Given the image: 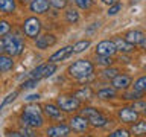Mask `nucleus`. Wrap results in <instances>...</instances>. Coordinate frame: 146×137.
<instances>
[{"mask_svg": "<svg viewBox=\"0 0 146 137\" xmlns=\"http://www.w3.org/2000/svg\"><path fill=\"white\" fill-rule=\"evenodd\" d=\"M12 67H14L12 57H9V55H2V53H0V73L9 72Z\"/></svg>", "mask_w": 146, "mask_h": 137, "instance_id": "obj_17", "label": "nucleus"}, {"mask_svg": "<svg viewBox=\"0 0 146 137\" xmlns=\"http://www.w3.org/2000/svg\"><path fill=\"white\" fill-rule=\"evenodd\" d=\"M125 40H126L129 44L137 46V44H140L141 41L145 40V34H143L141 31H129V32H126Z\"/></svg>", "mask_w": 146, "mask_h": 137, "instance_id": "obj_14", "label": "nucleus"}, {"mask_svg": "<svg viewBox=\"0 0 146 137\" xmlns=\"http://www.w3.org/2000/svg\"><path fill=\"white\" fill-rule=\"evenodd\" d=\"M20 120H21V125H25V126L40 128L44 123V117L41 114V108L38 105H27L23 110Z\"/></svg>", "mask_w": 146, "mask_h": 137, "instance_id": "obj_1", "label": "nucleus"}, {"mask_svg": "<svg viewBox=\"0 0 146 137\" xmlns=\"http://www.w3.org/2000/svg\"><path fill=\"white\" fill-rule=\"evenodd\" d=\"M114 44H116V49L117 50H120L122 53H129L134 50V46L129 44L125 38H120V37H117V38H114Z\"/></svg>", "mask_w": 146, "mask_h": 137, "instance_id": "obj_16", "label": "nucleus"}, {"mask_svg": "<svg viewBox=\"0 0 146 137\" xmlns=\"http://www.w3.org/2000/svg\"><path fill=\"white\" fill-rule=\"evenodd\" d=\"M88 120L84 117V116H73L70 119V130L73 131H76V132H82V131H85L87 128H88Z\"/></svg>", "mask_w": 146, "mask_h": 137, "instance_id": "obj_10", "label": "nucleus"}, {"mask_svg": "<svg viewBox=\"0 0 146 137\" xmlns=\"http://www.w3.org/2000/svg\"><path fill=\"white\" fill-rule=\"evenodd\" d=\"M73 53V46H66V47H62V49H59L58 52H55L52 57L49 58V61L50 63H56V61H62V59H66L68 58L70 55Z\"/></svg>", "mask_w": 146, "mask_h": 137, "instance_id": "obj_13", "label": "nucleus"}, {"mask_svg": "<svg viewBox=\"0 0 146 137\" xmlns=\"http://www.w3.org/2000/svg\"><path fill=\"white\" fill-rule=\"evenodd\" d=\"M132 108L135 111H140L143 116H146V100H137V102L132 105Z\"/></svg>", "mask_w": 146, "mask_h": 137, "instance_id": "obj_32", "label": "nucleus"}, {"mask_svg": "<svg viewBox=\"0 0 146 137\" xmlns=\"http://www.w3.org/2000/svg\"><path fill=\"white\" fill-rule=\"evenodd\" d=\"M20 134H21V137H35L34 128H31V126H25V125H23V128L20 130Z\"/></svg>", "mask_w": 146, "mask_h": 137, "instance_id": "obj_34", "label": "nucleus"}, {"mask_svg": "<svg viewBox=\"0 0 146 137\" xmlns=\"http://www.w3.org/2000/svg\"><path fill=\"white\" fill-rule=\"evenodd\" d=\"M98 98L99 99H114L116 98V90L110 88V87H107V88H100L98 91Z\"/></svg>", "mask_w": 146, "mask_h": 137, "instance_id": "obj_22", "label": "nucleus"}, {"mask_svg": "<svg viewBox=\"0 0 146 137\" xmlns=\"http://www.w3.org/2000/svg\"><path fill=\"white\" fill-rule=\"evenodd\" d=\"M131 132L134 136H146V122H139L132 123L131 126Z\"/></svg>", "mask_w": 146, "mask_h": 137, "instance_id": "obj_20", "label": "nucleus"}, {"mask_svg": "<svg viewBox=\"0 0 146 137\" xmlns=\"http://www.w3.org/2000/svg\"><path fill=\"white\" fill-rule=\"evenodd\" d=\"M5 44V52H6L9 57H15V55H20L23 52V47H25V43H23V38L18 35H12V34H6L3 40Z\"/></svg>", "mask_w": 146, "mask_h": 137, "instance_id": "obj_3", "label": "nucleus"}, {"mask_svg": "<svg viewBox=\"0 0 146 137\" xmlns=\"http://www.w3.org/2000/svg\"><path fill=\"white\" fill-rule=\"evenodd\" d=\"M56 105L61 111H66V113H72V111H76L81 105V100L76 99L75 96H59L56 99Z\"/></svg>", "mask_w": 146, "mask_h": 137, "instance_id": "obj_5", "label": "nucleus"}, {"mask_svg": "<svg viewBox=\"0 0 146 137\" xmlns=\"http://www.w3.org/2000/svg\"><path fill=\"white\" fill-rule=\"evenodd\" d=\"M9 32H11V25L6 20H0V37L6 35Z\"/></svg>", "mask_w": 146, "mask_h": 137, "instance_id": "obj_33", "label": "nucleus"}, {"mask_svg": "<svg viewBox=\"0 0 146 137\" xmlns=\"http://www.w3.org/2000/svg\"><path fill=\"white\" fill-rule=\"evenodd\" d=\"M104 3H107V5H110V6H111V5H116V3H119V0H102Z\"/></svg>", "mask_w": 146, "mask_h": 137, "instance_id": "obj_41", "label": "nucleus"}, {"mask_svg": "<svg viewBox=\"0 0 146 137\" xmlns=\"http://www.w3.org/2000/svg\"><path fill=\"white\" fill-rule=\"evenodd\" d=\"M17 96H18V91H17V90H15V91H12V93H9V94L6 96V98L3 99V102L0 104V111H2V110H3L5 107H8L9 104H12L14 100H15Z\"/></svg>", "mask_w": 146, "mask_h": 137, "instance_id": "obj_28", "label": "nucleus"}, {"mask_svg": "<svg viewBox=\"0 0 146 137\" xmlns=\"http://www.w3.org/2000/svg\"><path fill=\"white\" fill-rule=\"evenodd\" d=\"M5 52V44H3V40L0 38V53H3Z\"/></svg>", "mask_w": 146, "mask_h": 137, "instance_id": "obj_43", "label": "nucleus"}, {"mask_svg": "<svg viewBox=\"0 0 146 137\" xmlns=\"http://www.w3.org/2000/svg\"><path fill=\"white\" fill-rule=\"evenodd\" d=\"M55 72H56V66H55V63L44 64V66H43V70H41L40 79H41V78H49V76H52Z\"/></svg>", "mask_w": 146, "mask_h": 137, "instance_id": "obj_23", "label": "nucleus"}, {"mask_svg": "<svg viewBox=\"0 0 146 137\" xmlns=\"http://www.w3.org/2000/svg\"><path fill=\"white\" fill-rule=\"evenodd\" d=\"M145 68H146V67H145Z\"/></svg>", "mask_w": 146, "mask_h": 137, "instance_id": "obj_46", "label": "nucleus"}, {"mask_svg": "<svg viewBox=\"0 0 146 137\" xmlns=\"http://www.w3.org/2000/svg\"><path fill=\"white\" fill-rule=\"evenodd\" d=\"M90 40H82V41H78V43L73 46V52L75 53H81V52H84V50H87L90 47Z\"/></svg>", "mask_w": 146, "mask_h": 137, "instance_id": "obj_26", "label": "nucleus"}, {"mask_svg": "<svg viewBox=\"0 0 146 137\" xmlns=\"http://www.w3.org/2000/svg\"><path fill=\"white\" fill-rule=\"evenodd\" d=\"M20 2H21V3H29L31 0H20Z\"/></svg>", "mask_w": 146, "mask_h": 137, "instance_id": "obj_45", "label": "nucleus"}, {"mask_svg": "<svg viewBox=\"0 0 146 137\" xmlns=\"http://www.w3.org/2000/svg\"><path fill=\"white\" fill-rule=\"evenodd\" d=\"M122 11V5L120 3H116V5H111V6L108 8V15H116Z\"/></svg>", "mask_w": 146, "mask_h": 137, "instance_id": "obj_38", "label": "nucleus"}, {"mask_svg": "<svg viewBox=\"0 0 146 137\" xmlns=\"http://www.w3.org/2000/svg\"><path fill=\"white\" fill-rule=\"evenodd\" d=\"M108 137H131V134L128 130H125V128H119V130L113 131Z\"/></svg>", "mask_w": 146, "mask_h": 137, "instance_id": "obj_31", "label": "nucleus"}, {"mask_svg": "<svg viewBox=\"0 0 146 137\" xmlns=\"http://www.w3.org/2000/svg\"><path fill=\"white\" fill-rule=\"evenodd\" d=\"M66 20L68 23H72V25H75V23L79 21V12H78L76 9H67L66 11Z\"/></svg>", "mask_w": 146, "mask_h": 137, "instance_id": "obj_25", "label": "nucleus"}, {"mask_svg": "<svg viewBox=\"0 0 146 137\" xmlns=\"http://www.w3.org/2000/svg\"><path fill=\"white\" fill-rule=\"evenodd\" d=\"M49 3H50V6H53L56 9H62V8H66L67 0H49Z\"/></svg>", "mask_w": 146, "mask_h": 137, "instance_id": "obj_36", "label": "nucleus"}, {"mask_svg": "<svg viewBox=\"0 0 146 137\" xmlns=\"http://www.w3.org/2000/svg\"><path fill=\"white\" fill-rule=\"evenodd\" d=\"M96 29H99V23H93V26H90L88 29H87V34H93Z\"/></svg>", "mask_w": 146, "mask_h": 137, "instance_id": "obj_39", "label": "nucleus"}, {"mask_svg": "<svg viewBox=\"0 0 146 137\" xmlns=\"http://www.w3.org/2000/svg\"><path fill=\"white\" fill-rule=\"evenodd\" d=\"M8 137H21L20 131H12V132H8Z\"/></svg>", "mask_w": 146, "mask_h": 137, "instance_id": "obj_40", "label": "nucleus"}, {"mask_svg": "<svg viewBox=\"0 0 146 137\" xmlns=\"http://www.w3.org/2000/svg\"><path fill=\"white\" fill-rule=\"evenodd\" d=\"M15 9V0H0V11L11 14Z\"/></svg>", "mask_w": 146, "mask_h": 137, "instance_id": "obj_21", "label": "nucleus"}, {"mask_svg": "<svg viewBox=\"0 0 146 137\" xmlns=\"http://www.w3.org/2000/svg\"><path fill=\"white\" fill-rule=\"evenodd\" d=\"M113 63H114V61H113L111 57H102V55H96V64H98V66L110 67Z\"/></svg>", "mask_w": 146, "mask_h": 137, "instance_id": "obj_27", "label": "nucleus"}, {"mask_svg": "<svg viewBox=\"0 0 146 137\" xmlns=\"http://www.w3.org/2000/svg\"><path fill=\"white\" fill-rule=\"evenodd\" d=\"M46 134L49 137H67L70 136V126L66 125V123H58V125L49 126Z\"/></svg>", "mask_w": 146, "mask_h": 137, "instance_id": "obj_9", "label": "nucleus"}, {"mask_svg": "<svg viewBox=\"0 0 146 137\" xmlns=\"http://www.w3.org/2000/svg\"><path fill=\"white\" fill-rule=\"evenodd\" d=\"M81 116H84L87 120H88L90 125H93L96 128H104L108 123V119L104 116L100 111H98L93 107H85L81 110Z\"/></svg>", "mask_w": 146, "mask_h": 137, "instance_id": "obj_4", "label": "nucleus"}, {"mask_svg": "<svg viewBox=\"0 0 146 137\" xmlns=\"http://www.w3.org/2000/svg\"><path fill=\"white\" fill-rule=\"evenodd\" d=\"M76 6L81 8V9H88L91 8V5H93V0H75Z\"/></svg>", "mask_w": 146, "mask_h": 137, "instance_id": "obj_35", "label": "nucleus"}, {"mask_svg": "<svg viewBox=\"0 0 146 137\" xmlns=\"http://www.w3.org/2000/svg\"><path fill=\"white\" fill-rule=\"evenodd\" d=\"M132 90H135V91H140V93H143V91H146V75H145V76H140V78H137V79L134 81V85H132Z\"/></svg>", "mask_w": 146, "mask_h": 137, "instance_id": "obj_24", "label": "nucleus"}, {"mask_svg": "<svg viewBox=\"0 0 146 137\" xmlns=\"http://www.w3.org/2000/svg\"><path fill=\"white\" fill-rule=\"evenodd\" d=\"M41 31V21L36 17H29L23 23V32L29 38H36Z\"/></svg>", "mask_w": 146, "mask_h": 137, "instance_id": "obj_6", "label": "nucleus"}, {"mask_svg": "<svg viewBox=\"0 0 146 137\" xmlns=\"http://www.w3.org/2000/svg\"><path fill=\"white\" fill-rule=\"evenodd\" d=\"M140 46H141V47H143L145 50H146V38L143 40V41H141V43H140Z\"/></svg>", "mask_w": 146, "mask_h": 137, "instance_id": "obj_44", "label": "nucleus"}, {"mask_svg": "<svg viewBox=\"0 0 146 137\" xmlns=\"http://www.w3.org/2000/svg\"><path fill=\"white\" fill-rule=\"evenodd\" d=\"M40 98V94H31V96H27V100H35V99H38Z\"/></svg>", "mask_w": 146, "mask_h": 137, "instance_id": "obj_42", "label": "nucleus"}, {"mask_svg": "<svg viewBox=\"0 0 146 137\" xmlns=\"http://www.w3.org/2000/svg\"><path fill=\"white\" fill-rule=\"evenodd\" d=\"M75 96L76 99H91L93 98V90L90 88V87H82V88H79L78 91H75Z\"/></svg>", "mask_w": 146, "mask_h": 137, "instance_id": "obj_19", "label": "nucleus"}, {"mask_svg": "<svg viewBox=\"0 0 146 137\" xmlns=\"http://www.w3.org/2000/svg\"><path fill=\"white\" fill-rule=\"evenodd\" d=\"M140 98H141V93L140 91H135V90L126 91V93L123 94V99H128V100H139Z\"/></svg>", "mask_w": 146, "mask_h": 137, "instance_id": "obj_30", "label": "nucleus"}, {"mask_svg": "<svg viewBox=\"0 0 146 137\" xmlns=\"http://www.w3.org/2000/svg\"><path fill=\"white\" fill-rule=\"evenodd\" d=\"M119 75V70L117 68H113V67H107L104 70V78H107V79H114Z\"/></svg>", "mask_w": 146, "mask_h": 137, "instance_id": "obj_29", "label": "nucleus"}, {"mask_svg": "<svg viewBox=\"0 0 146 137\" xmlns=\"http://www.w3.org/2000/svg\"><path fill=\"white\" fill-rule=\"evenodd\" d=\"M44 113H46V116H49L50 119H59L61 117V110H59L58 105H55V104H47L46 105Z\"/></svg>", "mask_w": 146, "mask_h": 137, "instance_id": "obj_18", "label": "nucleus"}, {"mask_svg": "<svg viewBox=\"0 0 146 137\" xmlns=\"http://www.w3.org/2000/svg\"><path fill=\"white\" fill-rule=\"evenodd\" d=\"M49 0H32L31 2V11L35 14H44L49 9Z\"/></svg>", "mask_w": 146, "mask_h": 137, "instance_id": "obj_15", "label": "nucleus"}, {"mask_svg": "<svg viewBox=\"0 0 146 137\" xmlns=\"http://www.w3.org/2000/svg\"><path fill=\"white\" fill-rule=\"evenodd\" d=\"M94 70V66L91 64L88 59H78L67 68L68 76L75 78V79H85L87 76H91Z\"/></svg>", "mask_w": 146, "mask_h": 137, "instance_id": "obj_2", "label": "nucleus"}, {"mask_svg": "<svg viewBox=\"0 0 146 137\" xmlns=\"http://www.w3.org/2000/svg\"><path fill=\"white\" fill-rule=\"evenodd\" d=\"M117 116L125 123H134L139 120V111H135L132 107H123L117 111Z\"/></svg>", "mask_w": 146, "mask_h": 137, "instance_id": "obj_8", "label": "nucleus"}, {"mask_svg": "<svg viewBox=\"0 0 146 137\" xmlns=\"http://www.w3.org/2000/svg\"><path fill=\"white\" fill-rule=\"evenodd\" d=\"M56 43V38H55L53 34H44V35H40L38 38L35 40V46L36 49H47L50 46H53Z\"/></svg>", "mask_w": 146, "mask_h": 137, "instance_id": "obj_11", "label": "nucleus"}, {"mask_svg": "<svg viewBox=\"0 0 146 137\" xmlns=\"http://www.w3.org/2000/svg\"><path fill=\"white\" fill-rule=\"evenodd\" d=\"M117 52L116 44H114L113 40H104L98 43L96 46V55H102V57H113L114 53Z\"/></svg>", "mask_w": 146, "mask_h": 137, "instance_id": "obj_7", "label": "nucleus"}, {"mask_svg": "<svg viewBox=\"0 0 146 137\" xmlns=\"http://www.w3.org/2000/svg\"><path fill=\"white\" fill-rule=\"evenodd\" d=\"M113 82V88L114 90H126L131 85V76L128 75H117L114 79H111Z\"/></svg>", "mask_w": 146, "mask_h": 137, "instance_id": "obj_12", "label": "nucleus"}, {"mask_svg": "<svg viewBox=\"0 0 146 137\" xmlns=\"http://www.w3.org/2000/svg\"><path fill=\"white\" fill-rule=\"evenodd\" d=\"M38 84V79H34V78H31L29 81H25L21 84V88L23 90H27V88H34V87Z\"/></svg>", "mask_w": 146, "mask_h": 137, "instance_id": "obj_37", "label": "nucleus"}]
</instances>
